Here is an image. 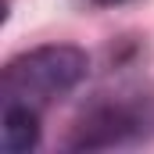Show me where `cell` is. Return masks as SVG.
<instances>
[{"label":"cell","mask_w":154,"mask_h":154,"mask_svg":"<svg viewBox=\"0 0 154 154\" xmlns=\"http://www.w3.org/2000/svg\"><path fill=\"white\" fill-rule=\"evenodd\" d=\"M93 4H100V7H111V4H125V0H93Z\"/></svg>","instance_id":"obj_4"},{"label":"cell","mask_w":154,"mask_h":154,"mask_svg":"<svg viewBox=\"0 0 154 154\" xmlns=\"http://www.w3.org/2000/svg\"><path fill=\"white\" fill-rule=\"evenodd\" d=\"M154 129V97L147 93H118V97H100L79 115L75 129L68 136L72 151H104V147H122Z\"/></svg>","instance_id":"obj_2"},{"label":"cell","mask_w":154,"mask_h":154,"mask_svg":"<svg viewBox=\"0 0 154 154\" xmlns=\"http://www.w3.org/2000/svg\"><path fill=\"white\" fill-rule=\"evenodd\" d=\"M39 143V108L29 104H4V125H0V147L7 154L32 151Z\"/></svg>","instance_id":"obj_3"},{"label":"cell","mask_w":154,"mask_h":154,"mask_svg":"<svg viewBox=\"0 0 154 154\" xmlns=\"http://www.w3.org/2000/svg\"><path fill=\"white\" fill-rule=\"evenodd\" d=\"M90 57L79 47H39L22 57H14L0 75V97L4 104H29L47 108L50 100L72 93L86 79Z\"/></svg>","instance_id":"obj_1"}]
</instances>
